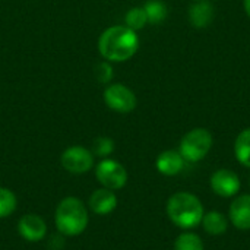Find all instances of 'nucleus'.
I'll return each instance as SVG.
<instances>
[{
  "mask_svg": "<svg viewBox=\"0 0 250 250\" xmlns=\"http://www.w3.org/2000/svg\"><path fill=\"white\" fill-rule=\"evenodd\" d=\"M139 47L136 31L126 25H116L107 28L98 40L100 54L107 62H126L135 56Z\"/></svg>",
  "mask_w": 250,
  "mask_h": 250,
  "instance_id": "f257e3e1",
  "label": "nucleus"
},
{
  "mask_svg": "<svg viewBox=\"0 0 250 250\" xmlns=\"http://www.w3.org/2000/svg\"><path fill=\"white\" fill-rule=\"evenodd\" d=\"M166 209L171 223L185 230L199 226L204 218L202 202L189 192H177L170 196Z\"/></svg>",
  "mask_w": 250,
  "mask_h": 250,
  "instance_id": "f03ea898",
  "label": "nucleus"
},
{
  "mask_svg": "<svg viewBox=\"0 0 250 250\" xmlns=\"http://www.w3.org/2000/svg\"><path fill=\"white\" fill-rule=\"evenodd\" d=\"M88 226V212L76 198L63 199L56 209V227L62 234L78 236Z\"/></svg>",
  "mask_w": 250,
  "mask_h": 250,
  "instance_id": "7ed1b4c3",
  "label": "nucleus"
},
{
  "mask_svg": "<svg viewBox=\"0 0 250 250\" xmlns=\"http://www.w3.org/2000/svg\"><path fill=\"white\" fill-rule=\"evenodd\" d=\"M211 146H212V135L207 129L198 127L188 132L183 136L179 152L182 154L185 161L198 163L207 157Z\"/></svg>",
  "mask_w": 250,
  "mask_h": 250,
  "instance_id": "20e7f679",
  "label": "nucleus"
},
{
  "mask_svg": "<svg viewBox=\"0 0 250 250\" xmlns=\"http://www.w3.org/2000/svg\"><path fill=\"white\" fill-rule=\"evenodd\" d=\"M95 176L98 182L110 190L122 189L127 182L126 168L114 160H103L95 168Z\"/></svg>",
  "mask_w": 250,
  "mask_h": 250,
  "instance_id": "39448f33",
  "label": "nucleus"
},
{
  "mask_svg": "<svg viewBox=\"0 0 250 250\" xmlns=\"http://www.w3.org/2000/svg\"><path fill=\"white\" fill-rule=\"evenodd\" d=\"M105 104L117 113H130L136 107V95L122 83H113L104 91Z\"/></svg>",
  "mask_w": 250,
  "mask_h": 250,
  "instance_id": "423d86ee",
  "label": "nucleus"
},
{
  "mask_svg": "<svg viewBox=\"0 0 250 250\" xmlns=\"http://www.w3.org/2000/svg\"><path fill=\"white\" fill-rule=\"evenodd\" d=\"M62 166L73 174H82L91 170L94 164L92 152L83 146H70L62 154Z\"/></svg>",
  "mask_w": 250,
  "mask_h": 250,
  "instance_id": "0eeeda50",
  "label": "nucleus"
},
{
  "mask_svg": "<svg viewBox=\"0 0 250 250\" xmlns=\"http://www.w3.org/2000/svg\"><path fill=\"white\" fill-rule=\"evenodd\" d=\"M240 179L239 176L227 168L217 170L211 176V188L214 193H217L221 198H233L240 190Z\"/></svg>",
  "mask_w": 250,
  "mask_h": 250,
  "instance_id": "6e6552de",
  "label": "nucleus"
},
{
  "mask_svg": "<svg viewBox=\"0 0 250 250\" xmlns=\"http://www.w3.org/2000/svg\"><path fill=\"white\" fill-rule=\"evenodd\" d=\"M18 230L19 234L28 240V242H40L44 239L45 233H47V226L44 223V220L38 215L34 214H28L25 217H22L18 223Z\"/></svg>",
  "mask_w": 250,
  "mask_h": 250,
  "instance_id": "1a4fd4ad",
  "label": "nucleus"
},
{
  "mask_svg": "<svg viewBox=\"0 0 250 250\" xmlns=\"http://www.w3.org/2000/svg\"><path fill=\"white\" fill-rule=\"evenodd\" d=\"M230 221L239 230H250V195L237 196L230 205Z\"/></svg>",
  "mask_w": 250,
  "mask_h": 250,
  "instance_id": "9d476101",
  "label": "nucleus"
},
{
  "mask_svg": "<svg viewBox=\"0 0 250 250\" xmlns=\"http://www.w3.org/2000/svg\"><path fill=\"white\" fill-rule=\"evenodd\" d=\"M157 170L164 176H176L182 171L185 166V158L179 151H164L158 155L155 161Z\"/></svg>",
  "mask_w": 250,
  "mask_h": 250,
  "instance_id": "9b49d317",
  "label": "nucleus"
},
{
  "mask_svg": "<svg viewBox=\"0 0 250 250\" xmlns=\"http://www.w3.org/2000/svg\"><path fill=\"white\" fill-rule=\"evenodd\" d=\"M116 207H117V196L110 189L105 188L98 189L89 198V208L98 215L110 214L111 211H114Z\"/></svg>",
  "mask_w": 250,
  "mask_h": 250,
  "instance_id": "f8f14e48",
  "label": "nucleus"
},
{
  "mask_svg": "<svg viewBox=\"0 0 250 250\" xmlns=\"http://www.w3.org/2000/svg\"><path fill=\"white\" fill-rule=\"evenodd\" d=\"M214 19V7L207 0H199L189 9V21L196 28L208 26Z\"/></svg>",
  "mask_w": 250,
  "mask_h": 250,
  "instance_id": "ddd939ff",
  "label": "nucleus"
},
{
  "mask_svg": "<svg viewBox=\"0 0 250 250\" xmlns=\"http://www.w3.org/2000/svg\"><path fill=\"white\" fill-rule=\"evenodd\" d=\"M202 226H204V230L208 234H211V236H220V234H224L227 231L229 221H227V218H226L224 214L217 212V211H211V212L204 214Z\"/></svg>",
  "mask_w": 250,
  "mask_h": 250,
  "instance_id": "4468645a",
  "label": "nucleus"
},
{
  "mask_svg": "<svg viewBox=\"0 0 250 250\" xmlns=\"http://www.w3.org/2000/svg\"><path fill=\"white\" fill-rule=\"evenodd\" d=\"M234 154L240 164L250 168V129L240 132L234 144Z\"/></svg>",
  "mask_w": 250,
  "mask_h": 250,
  "instance_id": "2eb2a0df",
  "label": "nucleus"
},
{
  "mask_svg": "<svg viewBox=\"0 0 250 250\" xmlns=\"http://www.w3.org/2000/svg\"><path fill=\"white\" fill-rule=\"evenodd\" d=\"M144 10L146 13V19L149 23H161L167 16V6L161 0H149L145 3Z\"/></svg>",
  "mask_w": 250,
  "mask_h": 250,
  "instance_id": "dca6fc26",
  "label": "nucleus"
},
{
  "mask_svg": "<svg viewBox=\"0 0 250 250\" xmlns=\"http://www.w3.org/2000/svg\"><path fill=\"white\" fill-rule=\"evenodd\" d=\"M174 250H205L202 239L195 233H182L174 243Z\"/></svg>",
  "mask_w": 250,
  "mask_h": 250,
  "instance_id": "f3484780",
  "label": "nucleus"
},
{
  "mask_svg": "<svg viewBox=\"0 0 250 250\" xmlns=\"http://www.w3.org/2000/svg\"><path fill=\"white\" fill-rule=\"evenodd\" d=\"M125 22H126V26L133 29V31H138V29H142L148 19H146V13L144 10V7H133L130 9L126 16H125Z\"/></svg>",
  "mask_w": 250,
  "mask_h": 250,
  "instance_id": "a211bd4d",
  "label": "nucleus"
},
{
  "mask_svg": "<svg viewBox=\"0 0 250 250\" xmlns=\"http://www.w3.org/2000/svg\"><path fill=\"white\" fill-rule=\"evenodd\" d=\"M16 209V198L9 189L0 188V218L9 217Z\"/></svg>",
  "mask_w": 250,
  "mask_h": 250,
  "instance_id": "6ab92c4d",
  "label": "nucleus"
},
{
  "mask_svg": "<svg viewBox=\"0 0 250 250\" xmlns=\"http://www.w3.org/2000/svg\"><path fill=\"white\" fill-rule=\"evenodd\" d=\"M92 149L95 152V155H100V157H107L113 152L114 149V142L107 138V136H100L94 141V145H92Z\"/></svg>",
  "mask_w": 250,
  "mask_h": 250,
  "instance_id": "aec40b11",
  "label": "nucleus"
},
{
  "mask_svg": "<svg viewBox=\"0 0 250 250\" xmlns=\"http://www.w3.org/2000/svg\"><path fill=\"white\" fill-rule=\"evenodd\" d=\"M95 75H97V78H98V81L101 83H107L113 78V69L107 62H101L95 69Z\"/></svg>",
  "mask_w": 250,
  "mask_h": 250,
  "instance_id": "412c9836",
  "label": "nucleus"
},
{
  "mask_svg": "<svg viewBox=\"0 0 250 250\" xmlns=\"http://www.w3.org/2000/svg\"><path fill=\"white\" fill-rule=\"evenodd\" d=\"M245 10H246L248 16L250 18V0H245Z\"/></svg>",
  "mask_w": 250,
  "mask_h": 250,
  "instance_id": "4be33fe9",
  "label": "nucleus"
},
{
  "mask_svg": "<svg viewBox=\"0 0 250 250\" xmlns=\"http://www.w3.org/2000/svg\"><path fill=\"white\" fill-rule=\"evenodd\" d=\"M249 185H250V179H249Z\"/></svg>",
  "mask_w": 250,
  "mask_h": 250,
  "instance_id": "5701e85b",
  "label": "nucleus"
},
{
  "mask_svg": "<svg viewBox=\"0 0 250 250\" xmlns=\"http://www.w3.org/2000/svg\"><path fill=\"white\" fill-rule=\"evenodd\" d=\"M196 1H199V0H196Z\"/></svg>",
  "mask_w": 250,
  "mask_h": 250,
  "instance_id": "b1692460",
  "label": "nucleus"
}]
</instances>
